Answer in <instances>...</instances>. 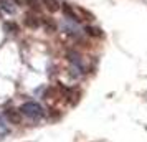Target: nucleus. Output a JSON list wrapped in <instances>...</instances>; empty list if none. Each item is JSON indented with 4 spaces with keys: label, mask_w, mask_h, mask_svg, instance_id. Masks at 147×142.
<instances>
[{
    "label": "nucleus",
    "mask_w": 147,
    "mask_h": 142,
    "mask_svg": "<svg viewBox=\"0 0 147 142\" xmlns=\"http://www.w3.org/2000/svg\"><path fill=\"white\" fill-rule=\"evenodd\" d=\"M22 112V116H25L28 119H32V121H40L45 117V109L41 108L38 102H25V104H22L20 109H18Z\"/></svg>",
    "instance_id": "1"
},
{
    "label": "nucleus",
    "mask_w": 147,
    "mask_h": 142,
    "mask_svg": "<svg viewBox=\"0 0 147 142\" xmlns=\"http://www.w3.org/2000/svg\"><path fill=\"white\" fill-rule=\"evenodd\" d=\"M68 60L71 63V68H69V75L73 78H81V76L86 73V65L76 51H68Z\"/></svg>",
    "instance_id": "2"
},
{
    "label": "nucleus",
    "mask_w": 147,
    "mask_h": 142,
    "mask_svg": "<svg viewBox=\"0 0 147 142\" xmlns=\"http://www.w3.org/2000/svg\"><path fill=\"white\" fill-rule=\"evenodd\" d=\"M61 28L65 30V33H68L73 38H80L81 35H83V32H81V28H80V23H76L73 20H68V18H65V20L61 22Z\"/></svg>",
    "instance_id": "3"
},
{
    "label": "nucleus",
    "mask_w": 147,
    "mask_h": 142,
    "mask_svg": "<svg viewBox=\"0 0 147 142\" xmlns=\"http://www.w3.org/2000/svg\"><path fill=\"white\" fill-rule=\"evenodd\" d=\"M0 10L8 15H15L17 13V3L13 0H0Z\"/></svg>",
    "instance_id": "4"
},
{
    "label": "nucleus",
    "mask_w": 147,
    "mask_h": 142,
    "mask_svg": "<svg viewBox=\"0 0 147 142\" xmlns=\"http://www.w3.org/2000/svg\"><path fill=\"white\" fill-rule=\"evenodd\" d=\"M61 8H63V12H65V17H66L68 20H73V22H76V23H80V18H78V13L73 10V7L69 5V3H63L61 5Z\"/></svg>",
    "instance_id": "5"
},
{
    "label": "nucleus",
    "mask_w": 147,
    "mask_h": 142,
    "mask_svg": "<svg viewBox=\"0 0 147 142\" xmlns=\"http://www.w3.org/2000/svg\"><path fill=\"white\" fill-rule=\"evenodd\" d=\"M23 23H25V27H28V28H38L40 27V18H36L33 13H27L25 15V18H23Z\"/></svg>",
    "instance_id": "6"
},
{
    "label": "nucleus",
    "mask_w": 147,
    "mask_h": 142,
    "mask_svg": "<svg viewBox=\"0 0 147 142\" xmlns=\"http://www.w3.org/2000/svg\"><path fill=\"white\" fill-rule=\"evenodd\" d=\"M5 117H7L10 122H13V124H20L22 122V112L20 111H15V109L5 111Z\"/></svg>",
    "instance_id": "7"
},
{
    "label": "nucleus",
    "mask_w": 147,
    "mask_h": 142,
    "mask_svg": "<svg viewBox=\"0 0 147 142\" xmlns=\"http://www.w3.org/2000/svg\"><path fill=\"white\" fill-rule=\"evenodd\" d=\"M41 2H43V5L47 7V10H50V12H58L61 8L60 0H41Z\"/></svg>",
    "instance_id": "8"
},
{
    "label": "nucleus",
    "mask_w": 147,
    "mask_h": 142,
    "mask_svg": "<svg viewBox=\"0 0 147 142\" xmlns=\"http://www.w3.org/2000/svg\"><path fill=\"white\" fill-rule=\"evenodd\" d=\"M3 28H5V32H8V33H18V25L13 23V22H5L3 23Z\"/></svg>",
    "instance_id": "9"
},
{
    "label": "nucleus",
    "mask_w": 147,
    "mask_h": 142,
    "mask_svg": "<svg viewBox=\"0 0 147 142\" xmlns=\"http://www.w3.org/2000/svg\"><path fill=\"white\" fill-rule=\"evenodd\" d=\"M84 30H86V33L91 35V36H101V35H102L99 28H94V27H86Z\"/></svg>",
    "instance_id": "10"
},
{
    "label": "nucleus",
    "mask_w": 147,
    "mask_h": 142,
    "mask_svg": "<svg viewBox=\"0 0 147 142\" xmlns=\"http://www.w3.org/2000/svg\"><path fill=\"white\" fill-rule=\"evenodd\" d=\"M0 127H5V119L0 116Z\"/></svg>",
    "instance_id": "11"
},
{
    "label": "nucleus",
    "mask_w": 147,
    "mask_h": 142,
    "mask_svg": "<svg viewBox=\"0 0 147 142\" xmlns=\"http://www.w3.org/2000/svg\"><path fill=\"white\" fill-rule=\"evenodd\" d=\"M3 134H7V132H3ZM3 134H0V139H2V135H3Z\"/></svg>",
    "instance_id": "12"
}]
</instances>
